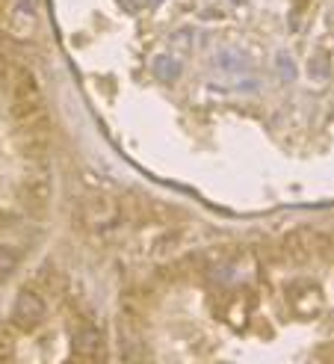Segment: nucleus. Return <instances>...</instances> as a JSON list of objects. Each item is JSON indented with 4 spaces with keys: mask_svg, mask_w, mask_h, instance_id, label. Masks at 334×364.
I'll use <instances>...</instances> for the list:
<instances>
[{
    "mask_svg": "<svg viewBox=\"0 0 334 364\" xmlns=\"http://www.w3.org/2000/svg\"><path fill=\"white\" fill-rule=\"evenodd\" d=\"M74 355H80V358H98V355H104L101 335L95 329H83L77 338H74Z\"/></svg>",
    "mask_w": 334,
    "mask_h": 364,
    "instance_id": "f03ea898",
    "label": "nucleus"
},
{
    "mask_svg": "<svg viewBox=\"0 0 334 364\" xmlns=\"http://www.w3.org/2000/svg\"><path fill=\"white\" fill-rule=\"evenodd\" d=\"M12 353H15V347H12V335H9L6 329H0V361H4V358H12Z\"/></svg>",
    "mask_w": 334,
    "mask_h": 364,
    "instance_id": "20e7f679",
    "label": "nucleus"
},
{
    "mask_svg": "<svg viewBox=\"0 0 334 364\" xmlns=\"http://www.w3.org/2000/svg\"><path fill=\"white\" fill-rule=\"evenodd\" d=\"M42 320H45V299L36 290H21L12 305V326H18L21 332H33Z\"/></svg>",
    "mask_w": 334,
    "mask_h": 364,
    "instance_id": "f257e3e1",
    "label": "nucleus"
},
{
    "mask_svg": "<svg viewBox=\"0 0 334 364\" xmlns=\"http://www.w3.org/2000/svg\"><path fill=\"white\" fill-rule=\"evenodd\" d=\"M15 269H18V252L9 246H0V282L9 279Z\"/></svg>",
    "mask_w": 334,
    "mask_h": 364,
    "instance_id": "7ed1b4c3",
    "label": "nucleus"
}]
</instances>
